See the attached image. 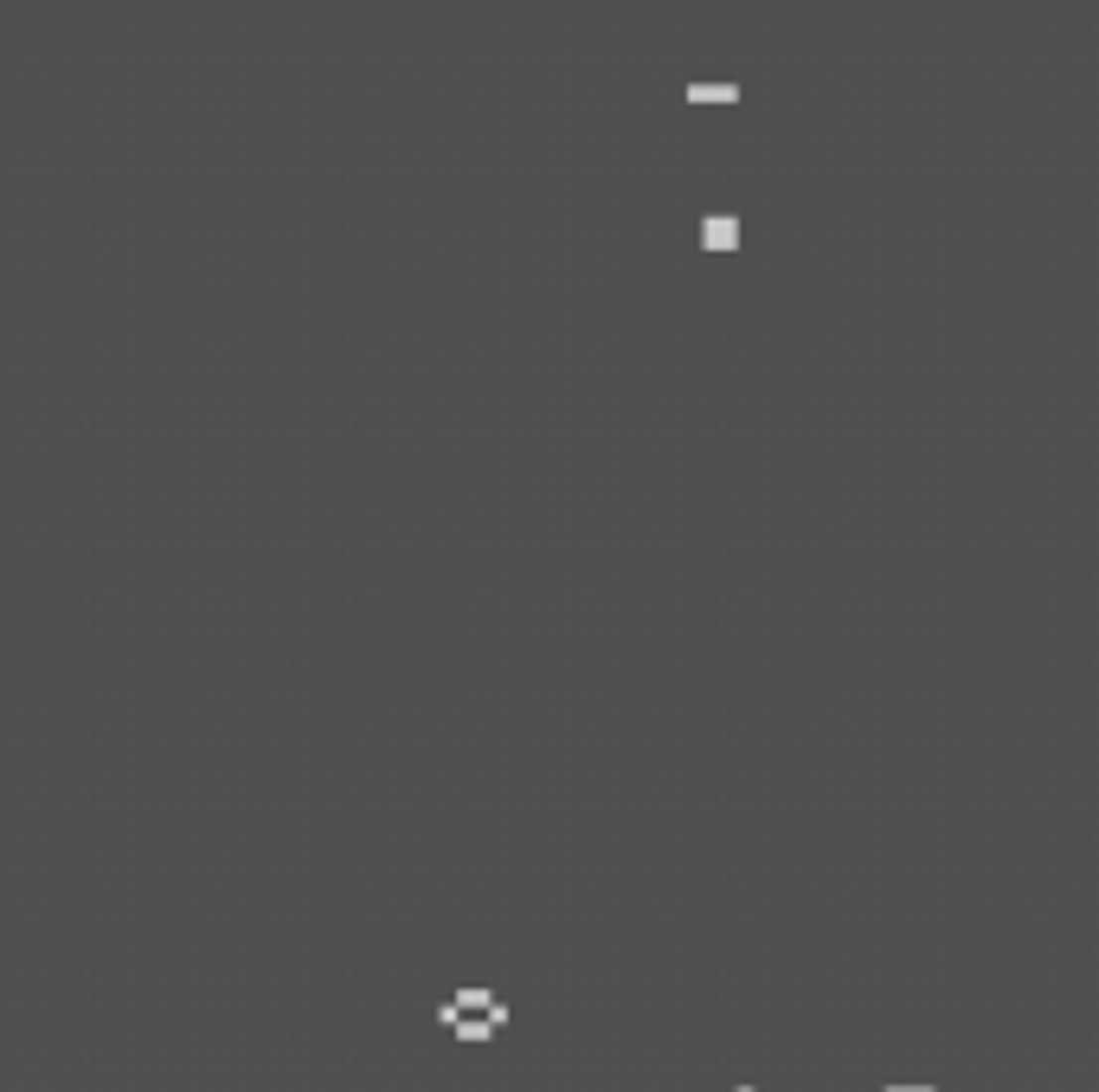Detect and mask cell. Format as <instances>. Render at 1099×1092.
<instances>
[{
  "label": "cell",
  "mask_w": 1099,
  "mask_h": 1092,
  "mask_svg": "<svg viewBox=\"0 0 1099 1092\" xmlns=\"http://www.w3.org/2000/svg\"><path fill=\"white\" fill-rule=\"evenodd\" d=\"M438 1022H444V1034H457V1041H495V1034L508 1028V1003H501L488 983H457V990L438 1003Z\"/></svg>",
  "instance_id": "obj_1"
},
{
  "label": "cell",
  "mask_w": 1099,
  "mask_h": 1092,
  "mask_svg": "<svg viewBox=\"0 0 1099 1092\" xmlns=\"http://www.w3.org/2000/svg\"><path fill=\"white\" fill-rule=\"evenodd\" d=\"M701 244H708V251H733V244H740V218H708V225H701Z\"/></svg>",
  "instance_id": "obj_2"
},
{
  "label": "cell",
  "mask_w": 1099,
  "mask_h": 1092,
  "mask_svg": "<svg viewBox=\"0 0 1099 1092\" xmlns=\"http://www.w3.org/2000/svg\"><path fill=\"white\" fill-rule=\"evenodd\" d=\"M740 90L733 84H688V103H733Z\"/></svg>",
  "instance_id": "obj_3"
},
{
  "label": "cell",
  "mask_w": 1099,
  "mask_h": 1092,
  "mask_svg": "<svg viewBox=\"0 0 1099 1092\" xmlns=\"http://www.w3.org/2000/svg\"><path fill=\"white\" fill-rule=\"evenodd\" d=\"M888 1092H932V1086H888Z\"/></svg>",
  "instance_id": "obj_4"
},
{
  "label": "cell",
  "mask_w": 1099,
  "mask_h": 1092,
  "mask_svg": "<svg viewBox=\"0 0 1099 1092\" xmlns=\"http://www.w3.org/2000/svg\"><path fill=\"white\" fill-rule=\"evenodd\" d=\"M740 1092H758V1086H740Z\"/></svg>",
  "instance_id": "obj_5"
}]
</instances>
